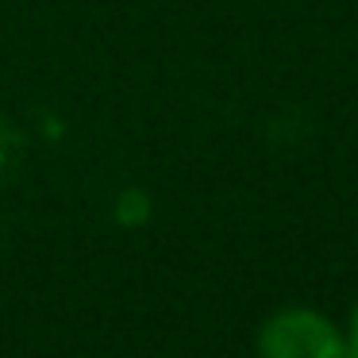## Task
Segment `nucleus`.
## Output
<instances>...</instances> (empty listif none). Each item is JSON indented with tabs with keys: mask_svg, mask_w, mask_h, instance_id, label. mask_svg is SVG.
<instances>
[{
	"mask_svg": "<svg viewBox=\"0 0 358 358\" xmlns=\"http://www.w3.org/2000/svg\"><path fill=\"white\" fill-rule=\"evenodd\" d=\"M343 347V331L316 308H281L258 327L262 358H331Z\"/></svg>",
	"mask_w": 358,
	"mask_h": 358,
	"instance_id": "f257e3e1",
	"label": "nucleus"
},
{
	"mask_svg": "<svg viewBox=\"0 0 358 358\" xmlns=\"http://www.w3.org/2000/svg\"><path fill=\"white\" fill-rule=\"evenodd\" d=\"M347 343L358 350V304H355V316H350V339H347Z\"/></svg>",
	"mask_w": 358,
	"mask_h": 358,
	"instance_id": "f03ea898",
	"label": "nucleus"
},
{
	"mask_svg": "<svg viewBox=\"0 0 358 358\" xmlns=\"http://www.w3.org/2000/svg\"><path fill=\"white\" fill-rule=\"evenodd\" d=\"M331 358H358V350H355V347H350V343H347V339H343V347H339V350H335V355H331Z\"/></svg>",
	"mask_w": 358,
	"mask_h": 358,
	"instance_id": "7ed1b4c3",
	"label": "nucleus"
}]
</instances>
